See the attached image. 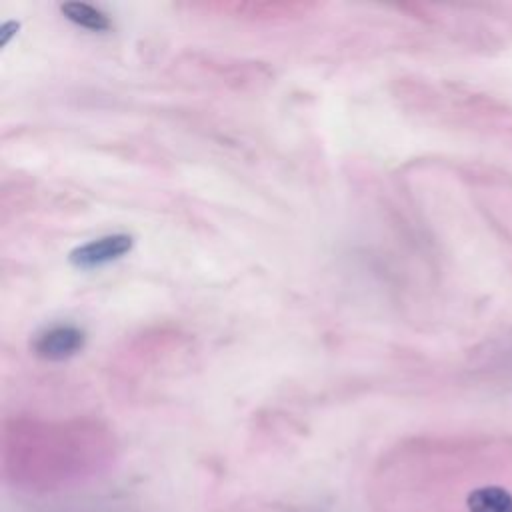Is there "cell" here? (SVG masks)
<instances>
[{
	"mask_svg": "<svg viewBox=\"0 0 512 512\" xmlns=\"http://www.w3.org/2000/svg\"><path fill=\"white\" fill-rule=\"evenodd\" d=\"M84 340L86 336L80 328L60 324L40 332L32 344V350L44 360H66L82 350Z\"/></svg>",
	"mask_w": 512,
	"mask_h": 512,
	"instance_id": "7a4b0ae2",
	"label": "cell"
},
{
	"mask_svg": "<svg viewBox=\"0 0 512 512\" xmlns=\"http://www.w3.org/2000/svg\"><path fill=\"white\" fill-rule=\"evenodd\" d=\"M468 512H512V494L502 486H482L468 494Z\"/></svg>",
	"mask_w": 512,
	"mask_h": 512,
	"instance_id": "3957f363",
	"label": "cell"
},
{
	"mask_svg": "<svg viewBox=\"0 0 512 512\" xmlns=\"http://www.w3.org/2000/svg\"><path fill=\"white\" fill-rule=\"evenodd\" d=\"M60 12L70 22H74L86 30H92V32H104L110 28L108 16L102 10H98L86 2H64L60 6Z\"/></svg>",
	"mask_w": 512,
	"mask_h": 512,
	"instance_id": "277c9868",
	"label": "cell"
},
{
	"mask_svg": "<svg viewBox=\"0 0 512 512\" xmlns=\"http://www.w3.org/2000/svg\"><path fill=\"white\" fill-rule=\"evenodd\" d=\"M132 250V236L128 234H108L94 238L70 252V262L76 268H96L112 260L122 258Z\"/></svg>",
	"mask_w": 512,
	"mask_h": 512,
	"instance_id": "6da1fadb",
	"label": "cell"
}]
</instances>
